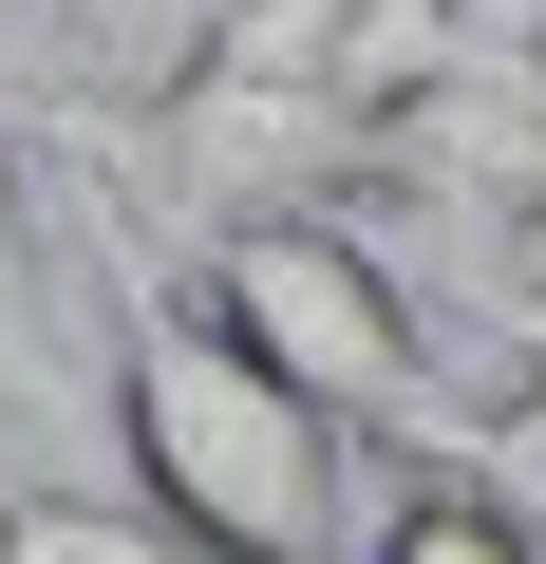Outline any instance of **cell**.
I'll list each match as a JSON object with an SVG mask.
<instances>
[{
    "label": "cell",
    "instance_id": "cell-1",
    "mask_svg": "<svg viewBox=\"0 0 546 564\" xmlns=\"http://www.w3.org/2000/svg\"><path fill=\"white\" fill-rule=\"evenodd\" d=\"M39 151H57V226H76V263H95V358H114V452H132V489H151L189 545H226V564H340V527H358V433L151 245V188H132L95 132H39Z\"/></svg>",
    "mask_w": 546,
    "mask_h": 564
},
{
    "label": "cell",
    "instance_id": "cell-2",
    "mask_svg": "<svg viewBox=\"0 0 546 564\" xmlns=\"http://www.w3.org/2000/svg\"><path fill=\"white\" fill-rule=\"evenodd\" d=\"M189 282H207L340 433H377V452H471L490 395L433 358V302H415L396 245H358V226H321V207H245V226L189 245Z\"/></svg>",
    "mask_w": 546,
    "mask_h": 564
},
{
    "label": "cell",
    "instance_id": "cell-3",
    "mask_svg": "<svg viewBox=\"0 0 546 564\" xmlns=\"http://www.w3.org/2000/svg\"><path fill=\"white\" fill-rule=\"evenodd\" d=\"M39 113H0V433H57L76 414V339H57V282H39Z\"/></svg>",
    "mask_w": 546,
    "mask_h": 564
},
{
    "label": "cell",
    "instance_id": "cell-4",
    "mask_svg": "<svg viewBox=\"0 0 546 564\" xmlns=\"http://www.w3.org/2000/svg\"><path fill=\"white\" fill-rule=\"evenodd\" d=\"M0 564H226V545H189L151 489H76V470H39V489H0Z\"/></svg>",
    "mask_w": 546,
    "mask_h": 564
},
{
    "label": "cell",
    "instance_id": "cell-5",
    "mask_svg": "<svg viewBox=\"0 0 546 564\" xmlns=\"http://www.w3.org/2000/svg\"><path fill=\"white\" fill-rule=\"evenodd\" d=\"M358 564H546V527H527L508 489H471V470H433V452H415V489L377 508V545H358Z\"/></svg>",
    "mask_w": 546,
    "mask_h": 564
},
{
    "label": "cell",
    "instance_id": "cell-6",
    "mask_svg": "<svg viewBox=\"0 0 546 564\" xmlns=\"http://www.w3.org/2000/svg\"><path fill=\"white\" fill-rule=\"evenodd\" d=\"M433 470H471V489H508V508L546 527V358H527V377L471 414V452H433Z\"/></svg>",
    "mask_w": 546,
    "mask_h": 564
},
{
    "label": "cell",
    "instance_id": "cell-7",
    "mask_svg": "<svg viewBox=\"0 0 546 564\" xmlns=\"http://www.w3.org/2000/svg\"><path fill=\"white\" fill-rule=\"evenodd\" d=\"M508 339H527V358H546V321H508Z\"/></svg>",
    "mask_w": 546,
    "mask_h": 564
}]
</instances>
